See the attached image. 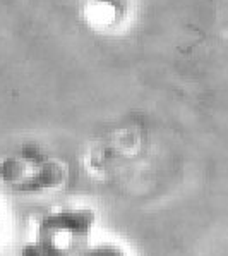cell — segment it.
Segmentation results:
<instances>
[{
  "instance_id": "6da1fadb",
  "label": "cell",
  "mask_w": 228,
  "mask_h": 256,
  "mask_svg": "<svg viewBox=\"0 0 228 256\" xmlns=\"http://www.w3.org/2000/svg\"><path fill=\"white\" fill-rule=\"evenodd\" d=\"M94 224L89 210H64L40 220L36 239L23 256H77L87 248V237Z\"/></svg>"
},
{
  "instance_id": "7a4b0ae2",
  "label": "cell",
  "mask_w": 228,
  "mask_h": 256,
  "mask_svg": "<svg viewBox=\"0 0 228 256\" xmlns=\"http://www.w3.org/2000/svg\"><path fill=\"white\" fill-rule=\"evenodd\" d=\"M77 256H129L124 248L113 242H100L94 246L84 248Z\"/></svg>"
},
{
  "instance_id": "3957f363",
  "label": "cell",
  "mask_w": 228,
  "mask_h": 256,
  "mask_svg": "<svg viewBox=\"0 0 228 256\" xmlns=\"http://www.w3.org/2000/svg\"><path fill=\"white\" fill-rule=\"evenodd\" d=\"M0 234H2V218H0Z\"/></svg>"
}]
</instances>
